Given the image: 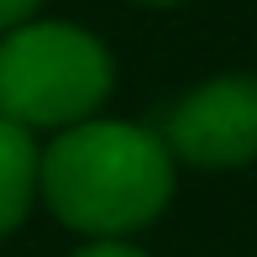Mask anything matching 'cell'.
Listing matches in <instances>:
<instances>
[{
  "mask_svg": "<svg viewBox=\"0 0 257 257\" xmlns=\"http://www.w3.org/2000/svg\"><path fill=\"white\" fill-rule=\"evenodd\" d=\"M142 6H179V0H142Z\"/></svg>",
  "mask_w": 257,
  "mask_h": 257,
  "instance_id": "52a82bcc",
  "label": "cell"
},
{
  "mask_svg": "<svg viewBox=\"0 0 257 257\" xmlns=\"http://www.w3.org/2000/svg\"><path fill=\"white\" fill-rule=\"evenodd\" d=\"M37 184L63 226L95 241H121L173 200V153L153 126L79 121L53 137Z\"/></svg>",
  "mask_w": 257,
  "mask_h": 257,
  "instance_id": "6da1fadb",
  "label": "cell"
},
{
  "mask_svg": "<svg viewBox=\"0 0 257 257\" xmlns=\"http://www.w3.org/2000/svg\"><path fill=\"white\" fill-rule=\"evenodd\" d=\"M37 6H42V0H0V37H6V32H16V27H27Z\"/></svg>",
  "mask_w": 257,
  "mask_h": 257,
  "instance_id": "5b68a950",
  "label": "cell"
},
{
  "mask_svg": "<svg viewBox=\"0 0 257 257\" xmlns=\"http://www.w3.org/2000/svg\"><path fill=\"white\" fill-rule=\"evenodd\" d=\"M163 142L194 168H241L257 158V74L210 79L173 105Z\"/></svg>",
  "mask_w": 257,
  "mask_h": 257,
  "instance_id": "3957f363",
  "label": "cell"
},
{
  "mask_svg": "<svg viewBox=\"0 0 257 257\" xmlns=\"http://www.w3.org/2000/svg\"><path fill=\"white\" fill-rule=\"evenodd\" d=\"M74 257H147V252L126 247V241H95V247H79Z\"/></svg>",
  "mask_w": 257,
  "mask_h": 257,
  "instance_id": "8992f818",
  "label": "cell"
},
{
  "mask_svg": "<svg viewBox=\"0 0 257 257\" xmlns=\"http://www.w3.org/2000/svg\"><path fill=\"white\" fill-rule=\"evenodd\" d=\"M110 53L68 21H27L0 37V115L27 132H68L110 95Z\"/></svg>",
  "mask_w": 257,
  "mask_h": 257,
  "instance_id": "7a4b0ae2",
  "label": "cell"
},
{
  "mask_svg": "<svg viewBox=\"0 0 257 257\" xmlns=\"http://www.w3.org/2000/svg\"><path fill=\"white\" fill-rule=\"evenodd\" d=\"M37 179H42V153L32 132L0 115V236H11L27 220L32 200H37Z\"/></svg>",
  "mask_w": 257,
  "mask_h": 257,
  "instance_id": "277c9868",
  "label": "cell"
}]
</instances>
